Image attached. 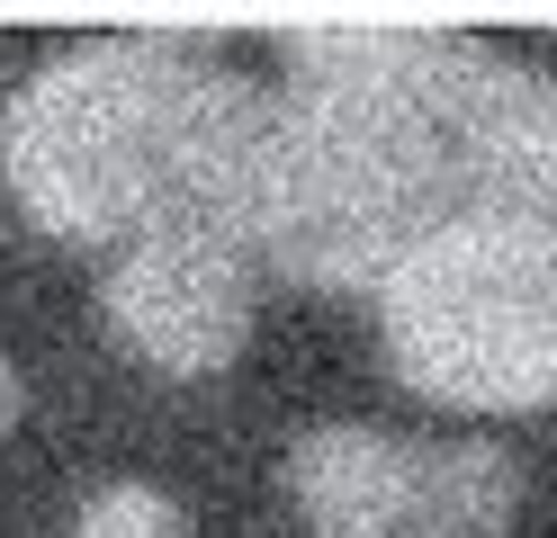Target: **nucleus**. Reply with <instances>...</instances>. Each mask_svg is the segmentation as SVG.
<instances>
[{
  "mask_svg": "<svg viewBox=\"0 0 557 538\" xmlns=\"http://www.w3.org/2000/svg\"><path fill=\"white\" fill-rule=\"evenodd\" d=\"M270 90L189 36H82L54 46L0 108V179L54 242H135L207 225L243 242Z\"/></svg>",
  "mask_w": 557,
  "mask_h": 538,
  "instance_id": "nucleus-1",
  "label": "nucleus"
},
{
  "mask_svg": "<svg viewBox=\"0 0 557 538\" xmlns=\"http://www.w3.org/2000/svg\"><path fill=\"white\" fill-rule=\"evenodd\" d=\"M495 198L476 153L333 27L288 36V90H270L243 251L297 287H377L441 215Z\"/></svg>",
  "mask_w": 557,
  "mask_h": 538,
  "instance_id": "nucleus-2",
  "label": "nucleus"
},
{
  "mask_svg": "<svg viewBox=\"0 0 557 538\" xmlns=\"http://www.w3.org/2000/svg\"><path fill=\"white\" fill-rule=\"evenodd\" d=\"M396 377L441 413L557 404V198L495 189L377 278Z\"/></svg>",
  "mask_w": 557,
  "mask_h": 538,
  "instance_id": "nucleus-3",
  "label": "nucleus"
},
{
  "mask_svg": "<svg viewBox=\"0 0 557 538\" xmlns=\"http://www.w3.org/2000/svg\"><path fill=\"white\" fill-rule=\"evenodd\" d=\"M288 493L315 538H495L521 502L504 440H405L377 422H315L288 449Z\"/></svg>",
  "mask_w": 557,
  "mask_h": 538,
  "instance_id": "nucleus-4",
  "label": "nucleus"
},
{
  "mask_svg": "<svg viewBox=\"0 0 557 538\" xmlns=\"http://www.w3.org/2000/svg\"><path fill=\"white\" fill-rule=\"evenodd\" d=\"M333 36L369 72H387L423 99L476 153L485 179L557 198V82H540L531 63L485 54L476 36H449V27H333Z\"/></svg>",
  "mask_w": 557,
  "mask_h": 538,
  "instance_id": "nucleus-5",
  "label": "nucleus"
},
{
  "mask_svg": "<svg viewBox=\"0 0 557 538\" xmlns=\"http://www.w3.org/2000/svg\"><path fill=\"white\" fill-rule=\"evenodd\" d=\"M252 251L234 234H207V225H153L117 251L109 287H99V305H109L117 341L135 359H153L162 377H216L243 359L252 341Z\"/></svg>",
  "mask_w": 557,
  "mask_h": 538,
  "instance_id": "nucleus-6",
  "label": "nucleus"
},
{
  "mask_svg": "<svg viewBox=\"0 0 557 538\" xmlns=\"http://www.w3.org/2000/svg\"><path fill=\"white\" fill-rule=\"evenodd\" d=\"M73 538H189V512L162 485H99L82 502Z\"/></svg>",
  "mask_w": 557,
  "mask_h": 538,
  "instance_id": "nucleus-7",
  "label": "nucleus"
},
{
  "mask_svg": "<svg viewBox=\"0 0 557 538\" xmlns=\"http://www.w3.org/2000/svg\"><path fill=\"white\" fill-rule=\"evenodd\" d=\"M10 422H18V368L0 359V440H10Z\"/></svg>",
  "mask_w": 557,
  "mask_h": 538,
  "instance_id": "nucleus-8",
  "label": "nucleus"
}]
</instances>
